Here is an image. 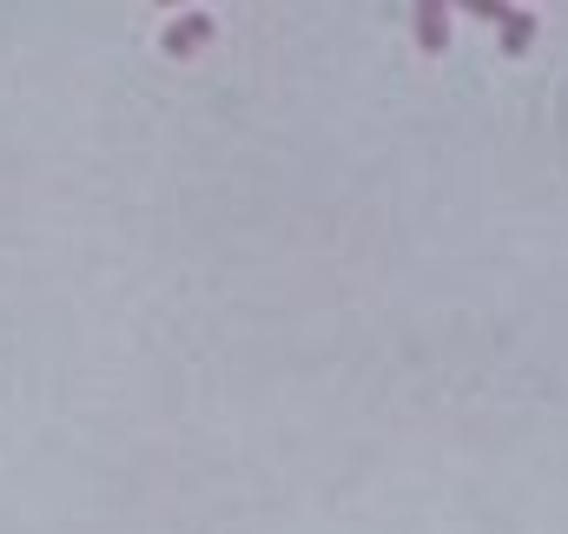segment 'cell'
<instances>
[{
  "label": "cell",
  "mask_w": 568,
  "mask_h": 534,
  "mask_svg": "<svg viewBox=\"0 0 568 534\" xmlns=\"http://www.w3.org/2000/svg\"><path fill=\"white\" fill-rule=\"evenodd\" d=\"M212 33H218V20H212V13H185L179 26H165V53H172V59H179V53H199Z\"/></svg>",
  "instance_id": "obj_2"
},
{
  "label": "cell",
  "mask_w": 568,
  "mask_h": 534,
  "mask_svg": "<svg viewBox=\"0 0 568 534\" xmlns=\"http://www.w3.org/2000/svg\"><path fill=\"white\" fill-rule=\"evenodd\" d=\"M496 26H503V53H523V46L536 40V13H523V7H510Z\"/></svg>",
  "instance_id": "obj_3"
},
{
  "label": "cell",
  "mask_w": 568,
  "mask_h": 534,
  "mask_svg": "<svg viewBox=\"0 0 568 534\" xmlns=\"http://www.w3.org/2000/svg\"><path fill=\"white\" fill-rule=\"evenodd\" d=\"M450 7H463V13H476V20H490V26L510 13V0H450Z\"/></svg>",
  "instance_id": "obj_4"
},
{
  "label": "cell",
  "mask_w": 568,
  "mask_h": 534,
  "mask_svg": "<svg viewBox=\"0 0 568 534\" xmlns=\"http://www.w3.org/2000/svg\"><path fill=\"white\" fill-rule=\"evenodd\" d=\"M165 7H172V0H165Z\"/></svg>",
  "instance_id": "obj_5"
},
{
  "label": "cell",
  "mask_w": 568,
  "mask_h": 534,
  "mask_svg": "<svg viewBox=\"0 0 568 534\" xmlns=\"http://www.w3.org/2000/svg\"><path fill=\"white\" fill-rule=\"evenodd\" d=\"M417 46L424 53L450 46V0H417Z\"/></svg>",
  "instance_id": "obj_1"
}]
</instances>
